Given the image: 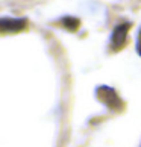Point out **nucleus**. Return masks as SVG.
<instances>
[{
    "label": "nucleus",
    "mask_w": 141,
    "mask_h": 147,
    "mask_svg": "<svg viewBox=\"0 0 141 147\" xmlns=\"http://www.w3.org/2000/svg\"><path fill=\"white\" fill-rule=\"evenodd\" d=\"M129 29H131V23H129V21L120 23L114 28L112 34H111V46H112L114 50H118V49H121L124 46Z\"/></svg>",
    "instance_id": "1"
},
{
    "label": "nucleus",
    "mask_w": 141,
    "mask_h": 147,
    "mask_svg": "<svg viewBox=\"0 0 141 147\" xmlns=\"http://www.w3.org/2000/svg\"><path fill=\"white\" fill-rule=\"evenodd\" d=\"M97 96H99V99L106 103L108 106H115L120 109L121 108V100L118 99V96H117V92L114 91L112 88H108V86H100L99 90H97Z\"/></svg>",
    "instance_id": "2"
},
{
    "label": "nucleus",
    "mask_w": 141,
    "mask_h": 147,
    "mask_svg": "<svg viewBox=\"0 0 141 147\" xmlns=\"http://www.w3.org/2000/svg\"><path fill=\"white\" fill-rule=\"evenodd\" d=\"M0 28L3 32H18L26 28V20L24 18H2Z\"/></svg>",
    "instance_id": "3"
},
{
    "label": "nucleus",
    "mask_w": 141,
    "mask_h": 147,
    "mask_svg": "<svg viewBox=\"0 0 141 147\" xmlns=\"http://www.w3.org/2000/svg\"><path fill=\"white\" fill-rule=\"evenodd\" d=\"M135 49H137V53L141 56V28H140L138 35H137V41H135Z\"/></svg>",
    "instance_id": "4"
}]
</instances>
